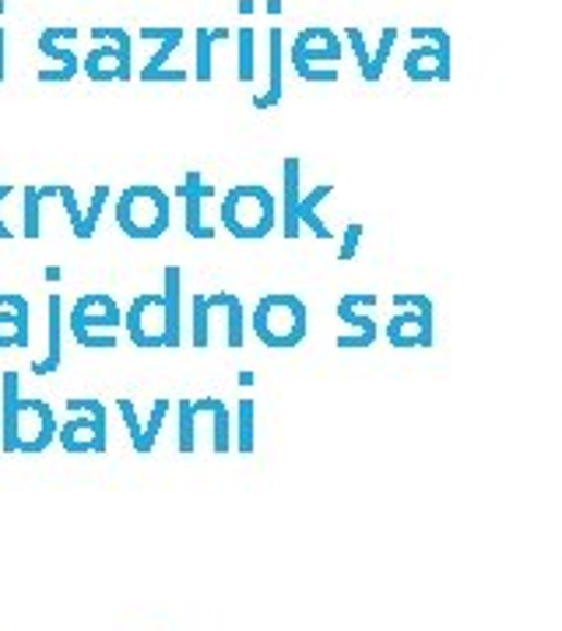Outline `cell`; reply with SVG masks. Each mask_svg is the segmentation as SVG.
<instances>
[{
    "label": "cell",
    "mask_w": 562,
    "mask_h": 631,
    "mask_svg": "<svg viewBox=\"0 0 562 631\" xmlns=\"http://www.w3.org/2000/svg\"><path fill=\"white\" fill-rule=\"evenodd\" d=\"M180 194V200H183V208H186V232L194 235V239H211V228L208 225H200V208H205V200L208 194H211V186H205V180H200V172L194 169V172H186L183 176V186L176 189Z\"/></svg>",
    "instance_id": "11"
},
{
    "label": "cell",
    "mask_w": 562,
    "mask_h": 631,
    "mask_svg": "<svg viewBox=\"0 0 562 631\" xmlns=\"http://www.w3.org/2000/svg\"><path fill=\"white\" fill-rule=\"evenodd\" d=\"M176 418H180L176 449H180V453H194V449H197V418H194L191 400H180V404H176Z\"/></svg>",
    "instance_id": "18"
},
{
    "label": "cell",
    "mask_w": 562,
    "mask_h": 631,
    "mask_svg": "<svg viewBox=\"0 0 562 631\" xmlns=\"http://www.w3.org/2000/svg\"><path fill=\"white\" fill-rule=\"evenodd\" d=\"M57 415L46 400L36 397H22L19 404V418H14V453L25 456H39L57 442Z\"/></svg>",
    "instance_id": "6"
},
{
    "label": "cell",
    "mask_w": 562,
    "mask_h": 631,
    "mask_svg": "<svg viewBox=\"0 0 562 631\" xmlns=\"http://www.w3.org/2000/svg\"><path fill=\"white\" fill-rule=\"evenodd\" d=\"M117 225L127 239H162L173 225V203L162 186L140 183L117 197Z\"/></svg>",
    "instance_id": "1"
},
{
    "label": "cell",
    "mask_w": 562,
    "mask_h": 631,
    "mask_svg": "<svg viewBox=\"0 0 562 631\" xmlns=\"http://www.w3.org/2000/svg\"><path fill=\"white\" fill-rule=\"evenodd\" d=\"M8 11V4H4V0H0V14H4Z\"/></svg>",
    "instance_id": "35"
},
{
    "label": "cell",
    "mask_w": 562,
    "mask_h": 631,
    "mask_svg": "<svg viewBox=\"0 0 562 631\" xmlns=\"http://www.w3.org/2000/svg\"><path fill=\"white\" fill-rule=\"evenodd\" d=\"M68 323H71L74 341L82 347H88V351H109V347L120 344L117 326H123V312L113 295L91 292V295L77 298Z\"/></svg>",
    "instance_id": "2"
},
{
    "label": "cell",
    "mask_w": 562,
    "mask_h": 631,
    "mask_svg": "<svg viewBox=\"0 0 562 631\" xmlns=\"http://www.w3.org/2000/svg\"><path fill=\"white\" fill-rule=\"evenodd\" d=\"M39 53H42V57H50L53 63H60V67L71 71L74 77H77V71H82V60H77V53H74V50H68L64 42H53L50 36H46V32L39 36Z\"/></svg>",
    "instance_id": "20"
},
{
    "label": "cell",
    "mask_w": 562,
    "mask_h": 631,
    "mask_svg": "<svg viewBox=\"0 0 562 631\" xmlns=\"http://www.w3.org/2000/svg\"><path fill=\"white\" fill-rule=\"evenodd\" d=\"M229 295H194V344L208 347V320L211 309H222Z\"/></svg>",
    "instance_id": "15"
},
{
    "label": "cell",
    "mask_w": 562,
    "mask_h": 631,
    "mask_svg": "<svg viewBox=\"0 0 562 631\" xmlns=\"http://www.w3.org/2000/svg\"><path fill=\"white\" fill-rule=\"evenodd\" d=\"M60 330H64V306H60V295L53 292L46 298V355L33 361L36 375H50L64 361V347H60Z\"/></svg>",
    "instance_id": "10"
},
{
    "label": "cell",
    "mask_w": 562,
    "mask_h": 631,
    "mask_svg": "<svg viewBox=\"0 0 562 631\" xmlns=\"http://www.w3.org/2000/svg\"><path fill=\"white\" fill-rule=\"evenodd\" d=\"M222 221L236 239H260V235H268L271 221H274L271 194L260 186L229 189L225 203H222Z\"/></svg>",
    "instance_id": "4"
},
{
    "label": "cell",
    "mask_w": 562,
    "mask_h": 631,
    "mask_svg": "<svg viewBox=\"0 0 562 631\" xmlns=\"http://www.w3.org/2000/svg\"><path fill=\"white\" fill-rule=\"evenodd\" d=\"M180 42H183V28L176 32V36H169L166 42H159V50H155V57L145 63V67H140V82H151L155 74H159L162 67H169V57H173L176 50H180Z\"/></svg>",
    "instance_id": "21"
},
{
    "label": "cell",
    "mask_w": 562,
    "mask_h": 631,
    "mask_svg": "<svg viewBox=\"0 0 562 631\" xmlns=\"http://www.w3.org/2000/svg\"><path fill=\"white\" fill-rule=\"evenodd\" d=\"M22 200H25V208H22V235H25V239H39V235H42L39 211H42V203H46L42 194H39V186H25Z\"/></svg>",
    "instance_id": "16"
},
{
    "label": "cell",
    "mask_w": 562,
    "mask_h": 631,
    "mask_svg": "<svg viewBox=\"0 0 562 631\" xmlns=\"http://www.w3.org/2000/svg\"><path fill=\"white\" fill-rule=\"evenodd\" d=\"M42 32L53 42H74V39H82V28H74V25H50V28H42Z\"/></svg>",
    "instance_id": "28"
},
{
    "label": "cell",
    "mask_w": 562,
    "mask_h": 631,
    "mask_svg": "<svg viewBox=\"0 0 562 631\" xmlns=\"http://www.w3.org/2000/svg\"><path fill=\"white\" fill-rule=\"evenodd\" d=\"M68 421L57 429L60 449L71 456H102L109 449L106 435V404L91 397H71L68 400Z\"/></svg>",
    "instance_id": "3"
},
{
    "label": "cell",
    "mask_w": 562,
    "mask_h": 631,
    "mask_svg": "<svg viewBox=\"0 0 562 631\" xmlns=\"http://www.w3.org/2000/svg\"><path fill=\"white\" fill-rule=\"evenodd\" d=\"M8 32L4 28H0V82H4V77H8Z\"/></svg>",
    "instance_id": "33"
},
{
    "label": "cell",
    "mask_w": 562,
    "mask_h": 631,
    "mask_svg": "<svg viewBox=\"0 0 562 631\" xmlns=\"http://www.w3.org/2000/svg\"><path fill=\"white\" fill-rule=\"evenodd\" d=\"M186 77H191L186 71H169V67H162L159 74L151 77V82H176V85H180V82H186Z\"/></svg>",
    "instance_id": "32"
},
{
    "label": "cell",
    "mask_w": 562,
    "mask_h": 631,
    "mask_svg": "<svg viewBox=\"0 0 562 631\" xmlns=\"http://www.w3.org/2000/svg\"><path fill=\"white\" fill-rule=\"evenodd\" d=\"M180 25L173 28H151V25H140V39H155V42H166L169 36H176Z\"/></svg>",
    "instance_id": "30"
},
{
    "label": "cell",
    "mask_w": 562,
    "mask_h": 631,
    "mask_svg": "<svg viewBox=\"0 0 562 631\" xmlns=\"http://www.w3.org/2000/svg\"><path fill=\"white\" fill-rule=\"evenodd\" d=\"M225 39V28H197V82H211V46Z\"/></svg>",
    "instance_id": "19"
},
{
    "label": "cell",
    "mask_w": 562,
    "mask_h": 631,
    "mask_svg": "<svg viewBox=\"0 0 562 631\" xmlns=\"http://www.w3.org/2000/svg\"><path fill=\"white\" fill-rule=\"evenodd\" d=\"M166 418H169V400H155V404H151V415H148V424H145V432H140V446H137L140 456L155 453V442H159V435H162V429H166Z\"/></svg>",
    "instance_id": "17"
},
{
    "label": "cell",
    "mask_w": 562,
    "mask_h": 631,
    "mask_svg": "<svg viewBox=\"0 0 562 631\" xmlns=\"http://www.w3.org/2000/svg\"><path fill=\"white\" fill-rule=\"evenodd\" d=\"M19 404H22L19 372H4L0 375V449L8 456H14V418H19Z\"/></svg>",
    "instance_id": "12"
},
{
    "label": "cell",
    "mask_w": 562,
    "mask_h": 631,
    "mask_svg": "<svg viewBox=\"0 0 562 631\" xmlns=\"http://www.w3.org/2000/svg\"><path fill=\"white\" fill-rule=\"evenodd\" d=\"M240 341H243V309L236 298H229V344L240 347Z\"/></svg>",
    "instance_id": "27"
},
{
    "label": "cell",
    "mask_w": 562,
    "mask_h": 631,
    "mask_svg": "<svg viewBox=\"0 0 562 631\" xmlns=\"http://www.w3.org/2000/svg\"><path fill=\"white\" fill-rule=\"evenodd\" d=\"M180 295H183V271H180V267H166L162 298H166V312H169V347H180V330H183Z\"/></svg>",
    "instance_id": "13"
},
{
    "label": "cell",
    "mask_w": 562,
    "mask_h": 631,
    "mask_svg": "<svg viewBox=\"0 0 562 631\" xmlns=\"http://www.w3.org/2000/svg\"><path fill=\"white\" fill-rule=\"evenodd\" d=\"M57 200H64V211L71 218V232L85 243V214H82V203H77V194L71 186H57Z\"/></svg>",
    "instance_id": "23"
},
{
    "label": "cell",
    "mask_w": 562,
    "mask_h": 631,
    "mask_svg": "<svg viewBox=\"0 0 562 631\" xmlns=\"http://www.w3.org/2000/svg\"><path fill=\"white\" fill-rule=\"evenodd\" d=\"M88 39L91 42H109V46H117V50H123V53H131V46H134V39H131V32L127 28H120V25H96V28H88Z\"/></svg>",
    "instance_id": "22"
},
{
    "label": "cell",
    "mask_w": 562,
    "mask_h": 631,
    "mask_svg": "<svg viewBox=\"0 0 562 631\" xmlns=\"http://www.w3.org/2000/svg\"><path fill=\"white\" fill-rule=\"evenodd\" d=\"M249 53H254V32L249 28H243L240 32V77L243 82H249V77H254V63H249Z\"/></svg>",
    "instance_id": "26"
},
{
    "label": "cell",
    "mask_w": 562,
    "mask_h": 631,
    "mask_svg": "<svg viewBox=\"0 0 562 631\" xmlns=\"http://www.w3.org/2000/svg\"><path fill=\"white\" fill-rule=\"evenodd\" d=\"M33 309L25 295H0V347H28Z\"/></svg>",
    "instance_id": "8"
},
{
    "label": "cell",
    "mask_w": 562,
    "mask_h": 631,
    "mask_svg": "<svg viewBox=\"0 0 562 631\" xmlns=\"http://www.w3.org/2000/svg\"><path fill=\"white\" fill-rule=\"evenodd\" d=\"M11 194H14V186H11V183H0V203H4ZM11 235H14V232L8 228V221L0 218V239H11Z\"/></svg>",
    "instance_id": "31"
},
{
    "label": "cell",
    "mask_w": 562,
    "mask_h": 631,
    "mask_svg": "<svg viewBox=\"0 0 562 631\" xmlns=\"http://www.w3.org/2000/svg\"><path fill=\"white\" fill-rule=\"evenodd\" d=\"M117 407H120V415H123V421H127V435H131V446H134V453H137V446H140V418H137V407H134V400H117Z\"/></svg>",
    "instance_id": "25"
},
{
    "label": "cell",
    "mask_w": 562,
    "mask_h": 631,
    "mask_svg": "<svg viewBox=\"0 0 562 631\" xmlns=\"http://www.w3.org/2000/svg\"><path fill=\"white\" fill-rule=\"evenodd\" d=\"M254 330L260 334V341H268L274 347H289L303 337L306 330V312L303 306L289 295H271L257 306L254 316Z\"/></svg>",
    "instance_id": "5"
},
{
    "label": "cell",
    "mask_w": 562,
    "mask_h": 631,
    "mask_svg": "<svg viewBox=\"0 0 562 631\" xmlns=\"http://www.w3.org/2000/svg\"><path fill=\"white\" fill-rule=\"evenodd\" d=\"M106 200H109V186H96L91 189V200H88V211H85V243L96 235V225L106 211Z\"/></svg>",
    "instance_id": "24"
},
{
    "label": "cell",
    "mask_w": 562,
    "mask_h": 631,
    "mask_svg": "<svg viewBox=\"0 0 562 631\" xmlns=\"http://www.w3.org/2000/svg\"><path fill=\"white\" fill-rule=\"evenodd\" d=\"M85 74L91 82H131L134 77L131 53H123L109 42H99L96 50L85 57Z\"/></svg>",
    "instance_id": "9"
},
{
    "label": "cell",
    "mask_w": 562,
    "mask_h": 631,
    "mask_svg": "<svg viewBox=\"0 0 562 631\" xmlns=\"http://www.w3.org/2000/svg\"><path fill=\"white\" fill-rule=\"evenodd\" d=\"M191 407H194V415H205V418H211L215 449H218V453H225V449H229V410H225V404L208 397V400H191Z\"/></svg>",
    "instance_id": "14"
},
{
    "label": "cell",
    "mask_w": 562,
    "mask_h": 631,
    "mask_svg": "<svg viewBox=\"0 0 562 631\" xmlns=\"http://www.w3.org/2000/svg\"><path fill=\"white\" fill-rule=\"evenodd\" d=\"M42 277H46V281H60V277H64V271H60V267H46Z\"/></svg>",
    "instance_id": "34"
},
{
    "label": "cell",
    "mask_w": 562,
    "mask_h": 631,
    "mask_svg": "<svg viewBox=\"0 0 562 631\" xmlns=\"http://www.w3.org/2000/svg\"><path fill=\"white\" fill-rule=\"evenodd\" d=\"M123 326H127V337L137 347H169V312L162 295H137L131 309L123 312Z\"/></svg>",
    "instance_id": "7"
},
{
    "label": "cell",
    "mask_w": 562,
    "mask_h": 631,
    "mask_svg": "<svg viewBox=\"0 0 562 631\" xmlns=\"http://www.w3.org/2000/svg\"><path fill=\"white\" fill-rule=\"evenodd\" d=\"M254 446V432H249V400H243V415H240V449Z\"/></svg>",
    "instance_id": "29"
}]
</instances>
